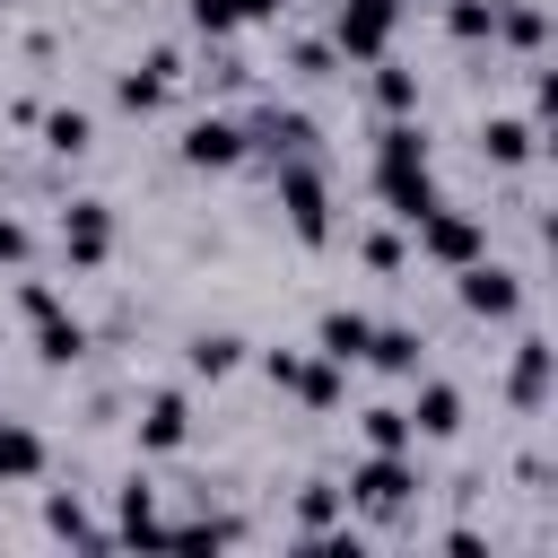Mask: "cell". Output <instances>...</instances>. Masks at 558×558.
Here are the masks:
<instances>
[{
  "label": "cell",
  "mask_w": 558,
  "mask_h": 558,
  "mask_svg": "<svg viewBox=\"0 0 558 558\" xmlns=\"http://www.w3.org/2000/svg\"><path fill=\"white\" fill-rule=\"evenodd\" d=\"M410 497H418V462H410V453H366V462L349 471V488H340V506H357V514H375V523H392Z\"/></svg>",
  "instance_id": "1"
},
{
  "label": "cell",
  "mask_w": 558,
  "mask_h": 558,
  "mask_svg": "<svg viewBox=\"0 0 558 558\" xmlns=\"http://www.w3.org/2000/svg\"><path fill=\"white\" fill-rule=\"evenodd\" d=\"M279 209L296 244H331V183L314 157H279Z\"/></svg>",
  "instance_id": "2"
},
{
  "label": "cell",
  "mask_w": 558,
  "mask_h": 558,
  "mask_svg": "<svg viewBox=\"0 0 558 558\" xmlns=\"http://www.w3.org/2000/svg\"><path fill=\"white\" fill-rule=\"evenodd\" d=\"M392 26H401V0H340L331 9V52L340 61H384Z\"/></svg>",
  "instance_id": "3"
},
{
  "label": "cell",
  "mask_w": 558,
  "mask_h": 558,
  "mask_svg": "<svg viewBox=\"0 0 558 558\" xmlns=\"http://www.w3.org/2000/svg\"><path fill=\"white\" fill-rule=\"evenodd\" d=\"M410 235H418V253H427L436 270H462V262H480V253H488V227H480L471 209H445V201H436Z\"/></svg>",
  "instance_id": "4"
},
{
  "label": "cell",
  "mask_w": 558,
  "mask_h": 558,
  "mask_svg": "<svg viewBox=\"0 0 558 558\" xmlns=\"http://www.w3.org/2000/svg\"><path fill=\"white\" fill-rule=\"evenodd\" d=\"M453 296H462V314H480V323H514V314H523V279H514L506 262H488V253L453 270Z\"/></svg>",
  "instance_id": "5"
},
{
  "label": "cell",
  "mask_w": 558,
  "mask_h": 558,
  "mask_svg": "<svg viewBox=\"0 0 558 558\" xmlns=\"http://www.w3.org/2000/svg\"><path fill=\"white\" fill-rule=\"evenodd\" d=\"M262 375H270L279 392H296L305 410H340V366H331L323 349H314V357H305V349H270Z\"/></svg>",
  "instance_id": "6"
},
{
  "label": "cell",
  "mask_w": 558,
  "mask_h": 558,
  "mask_svg": "<svg viewBox=\"0 0 558 558\" xmlns=\"http://www.w3.org/2000/svg\"><path fill=\"white\" fill-rule=\"evenodd\" d=\"M174 157L201 166V174H227V166H244V122L235 113H192L183 140H174Z\"/></svg>",
  "instance_id": "7"
},
{
  "label": "cell",
  "mask_w": 558,
  "mask_h": 558,
  "mask_svg": "<svg viewBox=\"0 0 558 558\" xmlns=\"http://www.w3.org/2000/svg\"><path fill=\"white\" fill-rule=\"evenodd\" d=\"M244 157H314V113H296V105H262L253 122H244Z\"/></svg>",
  "instance_id": "8"
},
{
  "label": "cell",
  "mask_w": 558,
  "mask_h": 558,
  "mask_svg": "<svg viewBox=\"0 0 558 558\" xmlns=\"http://www.w3.org/2000/svg\"><path fill=\"white\" fill-rule=\"evenodd\" d=\"M61 262L70 270H105L113 262V209L105 201H70L61 209Z\"/></svg>",
  "instance_id": "9"
},
{
  "label": "cell",
  "mask_w": 558,
  "mask_h": 558,
  "mask_svg": "<svg viewBox=\"0 0 558 558\" xmlns=\"http://www.w3.org/2000/svg\"><path fill=\"white\" fill-rule=\"evenodd\" d=\"M174 78H183V52H148V61H131V70L113 78V105H122V113H157V105L174 96Z\"/></svg>",
  "instance_id": "10"
},
{
  "label": "cell",
  "mask_w": 558,
  "mask_h": 558,
  "mask_svg": "<svg viewBox=\"0 0 558 558\" xmlns=\"http://www.w3.org/2000/svg\"><path fill=\"white\" fill-rule=\"evenodd\" d=\"M549 357H558V349H549L541 331L514 340V375H506V401H514V410H541V401H549Z\"/></svg>",
  "instance_id": "11"
},
{
  "label": "cell",
  "mask_w": 558,
  "mask_h": 558,
  "mask_svg": "<svg viewBox=\"0 0 558 558\" xmlns=\"http://www.w3.org/2000/svg\"><path fill=\"white\" fill-rule=\"evenodd\" d=\"M192 436V401L183 392H148V410H140V453H174Z\"/></svg>",
  "instance_id": "12"
},
{
  "label": "cell",
  "mask_w": 558,
  "mask_h": 558,
  "mask_svg": "<svg viewBox=\"0 0 558 558\" xmlns=\"http://www.w3.org/2000/svg\"><path fill=\"white\" fill-rule=\"evenodd\" d=\"M288 0H183V17L218 44V35H235V26H262V17H279Z\"/></svg>",
  "instance_id": "13"
},
{
  "label": "cell",
  "mask_w": 558,
  "mask_h": 558,
  "mask_svg": "<svg viewBox=\"0 0 558 558\" xmlns=\"http://www.w3.org/2000/svg\"><path fill=\"white\" fill-rule=\"evenodd\" d=\"M532 148H541V131H532L523 113H488V122H480V157H488V166H532Z\"/></svg>",
  "instance_id": "14"
},
{
  "label": "cell",
  "mask_w": 558,
  "mask_h": 558,
  "mask_svg": "<svg viewBox=\"0 0 558 558\" xmlns=\"http://www.w3.org/2000/svg\"><path fill=\"white\" fill-rule=\"evenodd\" d=\"M418 349H427V340H418L410 323H375V331H366V357H357V366H375V375H418Z\"/></svg>",
  "instance_id": "15"
},
{
  "label": "cell",
  "mask_w": 558,
  "mask_h": 558,
  "mask_svg": "<svg viewBox=\"0 0 558 558\" xmlns=\"http://www.w3.org/2000/svg\"><path fill=\"white\" fill-rule=\"evenodd\" d=\"M35 357H44V366H78V357H87V323L61 314V305L35 314Z\"/></svg>",
  "instance_id": "16"
},
{
  "label": "cell",
  "mask_w": 558,
  "mask_h": 558,
  "mask_svg": "<svg viewBox=\"0 0 558 558\" xmlns=\"http://www.w3.org/2000/svg\"><path fill=\"white\" fill-rule=\"evenodd\" d=\"M366 331H375L366 314H349V305H331V314H323V331H314V349H323L331 366H357V357H366Z\"/></svg>",
  "instance_id": "17"
},
{
  "label": "cell",
  "mask_w": 558,
  "mask_h": 558,
  "mask_svg": "<svg viewBox=\"0 0 558 558\" xmlns=\"http://www.w3.org/2000/svg\"><path fill=\"white\" fill-rule=\"evenodd\" d=\"M453 427H462V392L427 375V384H418V401H410V436H453Z\"/></svg>",
  "instance_id": "18"
},
{
  "label": "cell",
  "mask_w": 558,
  "mask_h": 558,
  "mask_svg": "<svg viewBox=\"0 0 558 558\" xmlns=\"http://www.w3.org/2000/svg\"><path fill=\"white\" fill-rule=\"evenodd\" d=\"M44 471V436L26 427V418H0V488H17V480H35Z\"/></svg>",
  "instance_id": "19"
},
{
  "label": "cell",
  "mask_w": 558,
  "mask_h": 558,
  "mask_svg": "<svg viewBox=\"0 0 558 558\" xmlns=\"http://www.w3.org/2000/svg\"><path fill=\"white\" fill-rule=\"evenodd\" d=\"M183 366L218 384V375H235V366H244V340H235V331H192V340H183Z\"/></svg>",
  "instance_id": "20"
},
{
  "label": "cell",
  "mask_w": 558,
  "mask_h": 558,
  "mask_svg": "<svg viewBox=\"0 0 558 558\" xmlns=\"http://www.w3.org/2000/svg\"><path fill=\"white\" fill-rule=\"evenodd\" d=\"M357 436H366V453H410L418 436H410V410H392V401H366L357 410Z\"/></svg>",
  "instance_id": "21"
},
{
  "label": "cell",
  "mask_w": 558,
  "mask_h": 558,
  "mask_svg": "<svg viewBox=\"0 0 558 558\" xmlns=\"http://www.w3.org/2000/svg\"><path fill=\"white\" fill-rule=\"evenodd\" d=\"M35 131H44V148H52V157H78V148L96 140V113H78V105H52V113H35Z\"/></svg>",
  "instance_id": "22"
},
{
  "label": "cell",
  "mask_w": 558,
  "mask_h": 558,
  "mask_svg": "<svg viewBox=\"0 0 558 558\" xmlns=\"http://www.w3.org/2000/svg\"><path fill=\"white\" fill-rule=\"evenodd\" d=\"M541 35H549V17H541V0H497V35H488V44H514V52H541Z\"/></svg>",
  "instance_id": "23"
},
{
  "label": "cell",
  "mask_w": 558,
  "mask_h": 558,
  "mask_svg": "<svg viewBox=\"0 0 558 558\" xmlns=\"http://www.w3.org/2000/svg\"><path fill=\"white\" fill-rule=\"evenodd\" d=\"M366 70H375V105H384V122H392V113H418V70H401L392 52L366 61Z\"/></svg>",
  "instance_id": "24"
},
{
  "label": "cell",
  "mask_w": 558,
  "mask_h": 558,
  "mask_svg": "<svg viewBox=\"0 0 558 558\" xmlns=\"http://www.w3.org/2000/svg\"><path fill=\"white\" fill-rule=\"evenodd\" d=\"M166 523H157V488L148 480H131L122 488V514H113V541H157Z\"/></svg>",
  "instance_id": "25"
},
{
  "label": "cell",
  "mask_w": 558,
  "mask_h": 558,
  "mask_svg": "<svg viewBox=\"0 0 558 558\" xmlns=\"http://www.w3.org/2000/svg\"><path fill=\"white\" fill-rule=\"evenodd\" d=\"M44 523H52L61 541H78V549H105V541H113V532H105V523H96L78 497H52V506H44Z\"/></svg>",
  "instance_id": "26"
},
{
  "label": "cell",
  "mask_w": 558,
  "mask_h": 558,
  "mask_svg": "<svg viewBox=\"0 0 558 558\" xmlns=\"http://www.w3.org/2000/svg\"><path fill=\"white\" fill-rule=\"evenodd\" d=\"M445 35L453 44H488L497 35V0H445Z\"/></svg>",
  "instance_id": "27"
},
{
  "label": "cell",
  "mask_w": 558,
  "mask_h": 558,
  "mask_svg": "<svg viewBox=\"0 0 558 558\" xmlns=\"http://www.w3.org/2000/svg\"><path fill=\"white\" fill-rule=\"evenodd\" d=\"M26 262H35V235H26V218L0 209V270H26Z\"/></svg>",
  "instance_id": "28"
},
{
  "label": "cell",
  "mask_w": 558,
  "mask_h": 558,
  "mask_svg": "<svg viewBox=\"0 0 558 558\" xmlns=\"http://www.w3.org/2000/svg\"><path fill=\"white\" fill-rule=\"evenodd\" d=\"M357 253H366V270H401V235H384V227H375Z\"/></svg>",
  "instance_id": "29"
},
{
  "label": "cell",
  "mask_w": 558,
  "mask_h": 558,
  "mask_svg": "<svg viewBox=\"0 0 558 558\" xmlns=\"http://www.w3.org/2000/svg\"><path fill=\"white\" fill-rule=\"evenodd\" d=\"M52 305H61V296H52V279H17V314H26V323H35V314H52Z\"/></svg>",
  "instance_id": "30"
},
{
  "label": "cell",
  "mask_w": 558,
  "mask_h": 558,
  "mask_svg": "<svg viewBox=\"0 0 558 558\" xmlns=\"http://www.w3.org/2000/svg\"><path fill=\"white\" fill-rule=\"evenodd\" d=\"M0 9H9V0H0Z\"/></svg>",
  "instance_id": "31"
}]
</instances>
